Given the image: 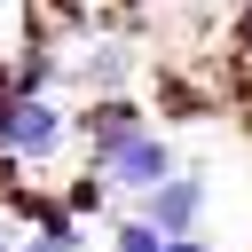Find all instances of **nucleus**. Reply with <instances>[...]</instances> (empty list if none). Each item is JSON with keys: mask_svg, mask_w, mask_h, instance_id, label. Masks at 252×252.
Wrapping results in <instances>:
<instances>
[{"mask_svg": "<svg viewBox=\"0 0 252 252\" xmlns=\"http://www.w3.org/2000/svg\"><path fill=\"white\" fill-rule=\"evenodd\" d=\"M71 150V118L55 110V94H8L0 102V165L39 173Z\"/></svg>", "mask_w": 252, "mask_h": 252, "instance_id": "nucleus-1", "label": "nucleus"}, {"mask_svg": "<svg viewBox=\"0 0 252 252\" xmlns=\"http://www.w3.org/2000/svg\"><path fill=\"white\" fill-rule=\"evenodd\" d=\"M173 165H181V158H173L165 126L150 118V126H142V134H126V142H118V150H110V158H102L94 173L110 181V197H142V189H158V181H165Z\"/></svg>", "mask_w": 252, "mask_h": 252, "instance_id": "nucleus-2", "label": "nucleus"}, {"mask_svg": "<svg viewBox=\"0 0 252 252\" xmlns=\"http://www.w3.org/2000/svg\"><path fill=\"white\" fill-rule=\"evenodd\" d=\"M205 205H213V189H205V173H189V165H173L158 189H142V197H134V213H142L158 236H197Z\"/></svg>", "mask_w": 252, "mask_h": 252, "instance_id": "nucleus-3", "label": "nucleus"}, {"mask_svg": "<svg viewBox=\"0 0 252 252\" xmlns=\"http://www.w3.org/2000/svg\"><path fill=\"white\" fill-rule=\"evenodd\" d=\"M142 126H150V110H142L134 94H87V110L71 118V142L87 150V173H94V165H102L126 134H142Z\"/></svg>", "mask_w": 252, "mask_h": 252, "instance_id": "nucleus-4", "label": "nucleus"}, {"mask_svg": "<svg viewBox=\"0 0 252 252\" xmlns=\"http://www.w3.org/2000/svg\"><path fill=\"white\" fill-rule=\"evenodd\" d=\"M134 71H142V63H134V47H126L118 32L79 39V55L63 63V79H79L87 94H126V87H134Z\"/></svg>", "mask_w": 252, "mask_h": 252, "instance_id": "nucleus-5", "label": "nucleus"}, {"mask_svg": "<svg viewBox=\"0 0 252 252\" xmlns=\"http://www.w3.org/2000/svg\"><path fill=\"white\" fill-rule=\"evenodd\" d=\"M55 79H63V55L47 39H24L8 55V94H55Z\"/></svg>", "mask_w": 252, "mask_h": 252, "instance_id": "nucleus-6", "label": "nucleus"}, {"mask_svg": "<svg viewBox=\"0 0 252 252\" xmlns=\"http://www.w3.org/2000/svg\"><path fill=\"white\" fill-rule=\"evenodd\" d=\"M79 236H87V220H71V213H47V220H32V236H24L16 252H79Z\"/></svg>", "mask_w": 252, "mask_h": 252, "instance_id": "nucleus-7", "label": "nucleus"}, {"mask_svg": "<svg viewBox=\"0 0 252 252\" xmlns=\"http://www.w3.org/2000/svg\"><path fill=\"white\" fill-rule=\"evenodd\" d=\"M102 205H110V181H102V173H79V181L63 189V213H71V220H87V213H102Z\"/></svg>", "mask_w": 252, "mask_h": 252, "instance_id": "nucleus-8", "label": "nucleus"}, {"mask_svg": "<svg viewBox=\"0 0 252 252\" xmlns=\"http://www.w3.org/2000/svg\"><path fill=\"white\" fill-rule=\"evenodd\" d=\"M165 244H173V236H158L142 213H126V220L110 228V252H165Z\"/></svg>", "mask_w": 252, "mask_h": 252, "instance_id": "nucleus-9", "label": "nucleus"}, {"mask_svg": "<svg viewBox=\"0 0 252 252\" xmlns=\"http://www.w3.org/2000/svg\"><path fill=\"white\" fill-rule=\"evenodd\" d=\"M228 39H236V55L252 63V0H236V24H228Z\"/></svg>", "mask_w": 252, "mask_h": 252, "instance_id": "nucleus-10", "label": "nucleus"}, {"mask_svg": "<svg viewBox=\"0 0 252 252\" xmlns=\"http://www.w3.org/2000/svg\"><path fill=\"white\" fill-rule=\"evenodd\" d=\"M165 252H213V244H205V236H173Z\"/></svg>", "mask_w": 252, "mask_h": 252, "instance_id": "nucleus-11", "label": "nucleus"}, {"mask_svg": "<svg viewBox=\"0 0 252 252\" xmlns=\"http://www.w3.org/2000/svg\"><path fill=\"white\" fill-rule=\"evenodd\" d=\"M0 102H8V63H0Z\"/></svg>", "mask_w": 252, "mask_h": 252, "instance_id": "nucleus-12", "label": "nucleus"}, {"mask_svg": "<svg viewBox=\"0 0 252 252\" xmlns=\"http://www.w3.org/2000/svg\"><path fill=\"white\" fill-rule=\"evenodd\" d=\"M197 8H220V0H197Z\"/></svg>", "mask_w": 252, "mask_h": 252, "instance_id": "nucleus-13", "label": "nucleus"}]
</instances>
